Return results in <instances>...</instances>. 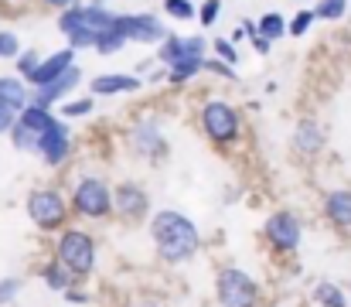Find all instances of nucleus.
<instances>
[{
  "label": "nucleus",
  "mask_w": 351,
  "mask_h": 307,
  "mask_svg": "<svg viewBox=\"0 0 351 307\" xmlns=\"http://www.w3.org/2000/svg\"><path fill=\"white\" fill-rule=\"evenodd\" d=\"M126 144H130V150L136 154V157H143V161H160V157H167V137H164V126H160V120L154 116V113H147V116H140L133 126H130V137H126Z\"/></svg>",
  "instance_id": "1a4fd4ad"
},
{
  "label": "nucleus",
  "mask_w": 351,
  "mask_h": 307,
  "mask_svg": "<svg viewBox=\"0 0 351 307\" xmlns=\"http://www.w3.org/2000/svg\"><path fill=\"white\" fill-rule=\"evenodd\" d=\"M55 260H62L79 280L93 277L96 273V263H99V246L93 239V232L86 229H62L58 239H55V249H51Z\"/></svg>",
  "instance_id": "20e7f679"
},
{
  "label": "nucleus",
  "mask_w": 351,
  "mask_h": 307,
  "mask_svg": "<svg viewBox=\"0 0 351 307\" xmlns=\"http://www.w3.org/2000/svg\"><path fill=\"white\" fill-rule=\"evenodd\" d=\"M41 62H45V58H41V55H38L34 48H31V52H24V55L17 58V76H21L24 82H31V79L38 76V69H41Z\"/></svg>",
  "instance_id": "cd10ccee"
},
{
  "label": "nucleus",
  "mask_w": 351,
  "mask_h": 307,
  "mask_svg": "<svg viewBox=\"0 0 351 307\" xmlns=\"http://www.w3.org/2000/svg\"><path fill=\"white\" fill-rule=\"evenodd\" d=\"M314 10H317V21H341L348 14V0H317Z\"/></svg>",
  "instance_id": "393cba45"
},
{
  "label": "nucleus",
  "mask_w": 351,
  "mask_h": 307,
  "mask_svg": "<svg viewBox=\"0 0 351 307\" xmlns=\"http://www.w3.org/2000/svg\"><path fill=\"white\" fill-rule=\"evenodd\" d=\"M41 3H45V7H51V10H58V14H62V10H69V7H75V3H79V0H41Z\"/></svg>",
  "instance_id": "4c0bfd02"
},
{
  "label": "nucleus",
  "mask_w": 351,
  "mask_h": 307,
  "mask_svg": "<svg viewBox=\"0 0 351 307\" xmlns=\"http://www.w3.org/2000/svg\"><path fill=\"white\" fill-rule=\"evenodd\" d=\"M259 34H263L266 41H280L283 34H290V21H287L280 10H269V14L259 17Z\"/></svg>",
  "instance_id": "5701e85b"
},
{
  "label": "nucleus",
  "mask_w": 351,
  "mask_h": 307,
  "mask_svg": "<svg viewBox=\"0 0 351 307\" xmlns=\"http://www.w3.org/2000/svg\"><path fill=\"white\" fill-rule=\"evenodd\" d=\"M215 301L219 307H259V280L242 266H222L215 273Z\"/></svg>",
  "instance_id": "0eeeda50"
},
{
  "label": "nucleus",
  "mask_w": 351,
  "mask_h": 307,
  "mask_svg": "<svg viewBox=\"0 0 351 307\" xmlns=\"http://www.w3.org/2000/svg\"><path fill=\"white\" fill-rule=\"evenodd\" d=\"M75 65V48H62V52H55V55H48L45 62H41V69H38V76L31 79V86L34 89H41V86H48V82H55V79H62L69 69Z\"/></svg>",
  "instance_id": "a211bd4d"
},
{
  "label": "nucleus",
  "mask_w": 351,
  "mask_h": 307,
  "mask_svg": "<svg viewBox=\"0 0 351 307\" xmlns=\"http://www.w3.org/2000/svg\"><path fill=\"white\" fill-rule=\"evenodd\" d=\"M147 232H150L154 253L167 266H184L202 249V229L181 208H160V212H154L150 222H147Z\"/></svg>",
  "instance_id": "f257e3e1"
},
{
  "label": "nucleus",
  "mask_w": 351,
  "mask_h": 307,
  "mask_svg": "<svg viewBox=\"0 0 351 307\" xmlns=\"http://www.w3.org/2000/svg\"><path fill=\"white\" fill-rule=\"evenodd\" d=\"M21 291H24L21 277H0V307H10L21 297Z\"/></svg>",
  "instance_id": "2f4dec72"
},
{
  "label": "nucleus",
  "mask_w": 351,
  "mask_h": 307,
  "mask_svg": "<svg viewBox=\"0 0 351 307\" xmlns=\"http://www.w3.org/2000/svg\"><path fill=\"white\" fill-rule=\"evenodd\" d=\"M202 72H208V58H184V62H178V65H171L167 69V82H188V79H195V76H202Z\"/></svg>",
  "instance_id": "4be33fe9"
},
{
  "label": "nucleus",
  "mask_w": 351,
  "mask_h": 307,
  "mask_svg": "<svg viewBox=\"0 0 351 307\" xmlns=\"http://www.w3.org/2000/svg\"><path fill=\"white\" fill-rule=\"evenodd\" d=\"M212 48H215V58H222V62H229V65H239V52H235V45L232 41H229V38H215V45H212Z\"/></svg>",
  "instance_id": "72a5a7b5"
},
{
  "label": "nucleus",
  "mask_w": 351,
  "mask_h": 307,
  "mask_svg": "<svg viewBox=\"0 0 351 307\" xmlns=\"http://www.w3.org/2000/svg\"><path fill=\"white\" fill-rule=\"evenodd\" d=\"M140 89H143V79L133 72H106L89 82L93 96H123V93H140Z\"/></svg>",
  "instance_id": "f3484780"
},
{
  "label": "nucleus",
  "mask_w": 351,
  "mask_h": 307,
  "mask_svg": "<svg viewBox=\"0 0 351 307\" xmlns=\"http://www.w3.org/2000/svg\"><path fill=\"white\" fill-rule=\"evenodd\" d=\"M164 10H167V17H174V21H195V17H198V7H195L191 0H164Z\"/></svg>",
  "instance_id": "c85d7f7f"
},
{
  "label": "nucleus",
  "mask_w": 351,
  "mask_h": 307,
  "mask_svg": "<svg viewBox=\"0 0 351 307\" xmlns=\"http://www.w3.org/2000/svg\"><path fill=\"white\" fill-rule=\"evenodd\" d=\"M24 212H27V218H31V225L38 229V232H62L65 229V222H69V215H72V202H69V195L62 192V188H31L27 192V198H24Z\"/></svg>",
  "instance_id": "7ed1b4c3"
},
{
  "label": "nucleus",
  "mask_w": 351,
  "mask_h": 307,
  "mask_svg": "<svg viewBox=\"0 0 351 307\" xmlns=\"http://www.w3.org/2000/svg\"><path fill=\"white\" fill-rule=\"evenodd\" d=\"M69 304H89V294H82V291H69V294H62Z\"/></svg>",
  "instance_id": "58836bf2"
},
{
  "label": "nucleus",
  "mask_w": 351,
  "mask_h": 307,
  "mask_svg": "<svg viewBox=\"0 0 351 307\" xmlns=\"http://www.w3.org/2000/svg\"><path fill=\"white\" fill-rule=\"evenodd\" d=\"M311 301L317 307H348L351 304V294H345L338 284L331 280H317L314 291H311Z\"/></svg>",
  "instance_id": "412c9836"
},
{
  "label": "nucleus",
  "mask_w": 351,
  "mask_h": 307,
  "mask_svg": "<svg viewBox=\"0 0 351 307\" xmlns=\"http://www.w3.org/2000/svg\"><path fill=\"white\" fill-rule=\"evenodd\" d=\"M263 239H266V246H269L273 253H280V256L297 253L300 242H304V222H300V215L290 212V208L269 212L266 222H263Z\"/></svg>",
  "instance_id": "6e6552de"
},
{
  "label": "nucleus",
  "mask_w": 351,
  "mask_h": 307,
  "mask_svg": "<svg viewBox=\"0 0 351 307\" xmlns=\"http://www.w3.org/2000/svg\"><path fill=\"white\" fill-rule=\"evenodd\" d=\"M17 116H21V113H14L10 106H3V102H0V137H3V133L10 137V130H14V123H17Z\"/></svg>",
  "instance_id": "f704fd0d"
},
{
  "label": "nucleus",
  "mask_w": 351,
  "mask_h": 307,
  "mask_svg": "<svg viewBox=\"0 0 351 307\" xmlns=\"http://www.w3.org/2000/svg\"><path fill=\"white\" fill-rule=\"evenodd\" d=\"M205 52H208V38H202V34H167L157 45V62L164 69H171L184 58H205Z\"/></svg>",
  "instance_id": "9b49d317"
},
{
  "label": "nucleus",
  "mask_w": 351,
  "mask_h": 307,
  "mask_svg": "<svg viewBox=\"0 0 351 307\" xmlns=\"http://www.w3.org/2000/svg\"><path fill=\"white\" fill-rule=\"evenodd\" d=\"M300 3H317V0H300Z\"/></svg>",
  "instance_id": "ea45409f"
},
{
  "label": "nucleus",
  "mask_w": 351,
  "mask_h": 307,
  "mask_svg": "<svg viewBox=\"0 0 351 307\" xmlns=\"http://www.w3.org/2000/svg\"><path fill=\"white\" fill-rule=\"evenodd\" d=\"M140 307H157V304H150V301H147V304H140Z\"/></svg>",
  "instance_id": "a19ab883"
},
{
  "label": "nucleus",
  "mask_w": 351,
  "mask_h": 307,
  "mask_svg": "<svg viewBox=\"0 0 351 307\" xmlns=\"http://www.w3.org/2000/svg\"><path fill=\"white\" fill-rule=\"evenodd\" d=\"M79 82H82V69H79V65H72L62 79H55V82H48V86L34 89V93H31V102H34V106H41V109H51L55 102H69V93H75V89H79Z\"/></svg>",
  "instance_id": "2eb2a0df"
},
{
  "label": "nucleus",
  "mask_w": 351,
  "mask_h": 307,
  "mask_svg": "<svg viewBox=\"0 0 351 307\" xmlns=\"http://www.w3.org/2000/svg\"><path fill=\"white\" fill-rule=\"evenodd\" d=\"M208 72H215V76H222V79H235V69L229 62H222V58H208Z\"/></svg>",
  "instance_id": "c9c22d12"
},
{
  "label": "nucleus",
  "mask_w": 351,
  "mask_h": 307,
  "mask_svg": "<svg viewBox=\"0 0 351 307\" xmlns=\"http://www.w3.org/2000/svg\"><path fill=\"white\" fill-rule=\"evenodd\" d=\"M0 102L10 106L14 113H24L31 106V93L21 76H0Z\"/></svg>",
  "instance_id": "aec40b11"
},
{
  "label": "nucleus",
  "mask_w": 351,
  "mask_h": 307,
  "mask_svg": "<svg viewBox=\"0 0 351 307\" xmlns=\"http://www.w3.org/2000/svg\"><path fill=\"white\" fill-rule=\"evenodd\" d=\"M21 55H24L21 38H17L14 31H0V58H3V62H17Z\"/></svg>",
  "instance_id": "c756f323"
},
{
  "label": "nucleus",
  "mask_w": 351,
  "mask_h": 307,
  "mask_svg": "<svg viewBox=\"0 0 351 307\" xmlns=\"http://www.w3.org/2000/svg\"><path fill=\"white\" fill-rule=\"evenodd\" d=\"M219 14H222V0H202L198 3V24L202 27H212L219 21Z\"/></svg>",
  "instance_id": "473e14b6"
},
{
  "label": "nucleus",
  "mask_w": 351,
  "mask_h": 307,
  "mask_svg": "<svg viewBox=\"0 0 351 307\" xmlns=\"http://www.w3.org/2000/svg\"><path fill=\"white\" fill-rule=\"evenodd\" d=\"M314 21H317V10H314V7L297 10V14H293V21H290V38H304V34L314 27Z\"/></svg>",
  "instance_id": "bb28decb"
},
{
  "label": "nucleus",
  "mask_w": 351,
  "mask_h": 307,
  "mask_svg": "<svg viewBox=\"0 0 351 307\" xmlns=\"http://www.w3.org/2000/svg\"><path fill=\"white\" fill-rule=\"evenodd\" d=\"M119 14H113L106 3H75L69 10L58 14V31L69 38V48H93L99 45V38H106L117 27Z\"/></svg>",
  "instance_id": "f03ea898"
},
{
  "label": "nucleus",
  "mask_w": 351,
  "mask_h": 307,
  "mask_svg": "<svg viewBox=\"0 0 351 307\" xmlns=\"http://www.w3.org/2000/svg\"><path fill=\"white\" fill-rule=\"evenodd\" d=\"M38 157L45 161V168H62V164H69V157H72V130H69V123L58 120V123L41 137Z\"/></svg>",
  "instance_id": "4468645a"
},
{
  "label": "nucleus",
  "mask_w": 351,
  "mask_h": 307,
  "mask_svg": "<svg viewBox=\"0 0 351 307\" xmlns=\"http://www.w3.org/2000/svg\"><path fill=\"white\" fill-rule=\"evenodd\" d=\"M249 45L256 48V55H269V48H273V41H266L263 34H256V38H249Z\"/></svg>",
  "instance_id": "e433bc0d"
},
{
  "label": "nucleus",
  "mask_w": 351,
  "mask_h": 307,
  "mask_svg": "<svg viewBox=\"0 0 351 307\" xmlns=\"http://www.w3.org/2000/svg\"><path fill=\"white\" fill-rule=\"evenodd\" d=\"M348 294H351V287H348Z\"/></svg>",
  "instance_id": "79ce46f5"
},
{
  "label": "nucleus",
  "mask_w": 351,
  "mask_h": 307,
  "mask_svg": "<svg viewBox=\"0 0 351 307\" xmlns=\"http://www.w3.org/2000/svg\"><path fill=\"white\" fill-rule=\"evenodd\" d=\"M72 212L86 222H103L113 215V185L99 174H82L69 192Z\"/></svg>",
  "instance_id": "39448f33"
},
{
  "label": "nucleus",
  "mask_w": 351,
  "mask_h": 307,
  "mask_svg": "<svg viewBox=\"0 0 351 307\" xmlns=\"http://www.w3.org/2000/svg\"><path fill=\"white\" fill-rule=\"evenodd\" d=\"M10 144H14V150H21V154H38V147H41L38 133H34L31 126H24L21 120H17L14 130H10Z\"/></svg>",
  "instance_id": "b1692460"
},
{
  "label": "nucleus",
  "mask_w": 351,
  "mask_h": 307,
  "mask_svg": "<svg viewBox=\"0 0 351 307\" xmlns=\"http://www.w3.org/2000/svg\"><path fill=\"white\" fill-rule=\"evenodd\" d=\"M290 147H293L297 157L314 161L317 154H324L328 133H324V126H321L314 116H304V120H297V126H293V133H290Z\"/></svg>",
  "instance_id": "ddd939ff"
},
{
  "label": "nucleus",
  "mask_w": 351,
  "mask_h": 307,
  "mask_svg": "<svg viewBox=\"0 0 351 307\" xmlns=\"http://www.w3.org/2000/svg\"><path fill=\"white\" fill-rule=\"evenodd\" d=\"M324 222L338 232H351V188H331L321 202Z\"/></svg>",
  "instance_id": "dca6fc26"
},
{
  "label": "nucleus",
  "mask_w": 351,
  "mask_h": 307,
  "mask_svg": "<svg viewBox=\"0 0 351 307\" xmlns=\"http://www.w3.org/2000/svg\"><path fill=\"white\" fill-rule=\"evenodd\" d=\"M126 45H130V38H126V34H123L119 27H113V31H110L106 38H99L96 52H99V55H117V52H123Z\"/></svg>",
  "instance_id": "7c9ffc66"
},
{
  "label": "nucleus",
  "mask_w": 351,
  "mask_h": 307,
  "mask_svg": "<svg viewBox=\"0 0 351 307\" xmlns=\"http://www.w3.org/2000/svg\"><path fill=\"white\" fill-rule=\"evenodd\" d=\"M117 27L130 41H136V45H160L167 38L164 21L157 14H150V10H143V14H119Z\"/></svg>",
  "instance_id": "f8f14e48"
},
{
  "label": "nucleus",
  "mask_w": 351,
  "mask_h": 307,
  "mask_svg": "<svg viewBox=\"0 0 351 307\" xmlns=\"http://www.w3.org/2000/svg\"><path fill=\"white\" fill-rule=\"evenodd\" d=\"M198 123L202 133L215 144V147H232L242 133V113L229 100H208L198 109Z\"/></svg>",
  "instance_id": "423d86ee"
},
{
  "label": "nucleus",
  "mask_w": 351,
  "mask_h": 307,
  "mask_svg": "<svg viewBox=\"0 0 351 307\" xmlns=\"http://www.w3.org/2000/svg\"><path fill=\"white\" fill-rule=\"evenodd\" d=\"M38 273H41L45 287H48V291H55V294H69V291H72V284L79 280V277H75L62 260H55V256H51L48 263H41V270H38Z\"/></svg>",
  "instance_id": "6ab92c4d"
},
{
  "label": "nucleus",
  "mask_w": 351,
  "mask_h": 307,
  "mask_svg": "<svg viewBox=\"0 0 351 307\" xmlns=\"http://www.w3.org/2000/svg\"><path fill=\"white\" fill-rule=\"evenodd\" d=\"M93 109H96V96L69 100V102H62V120H79V116H89Z\"/></svg>",
  "instance_id": "a878e982"
},
{
  "label": "nucleus",
  "mask_w": 351,
  "mask_h": 307,
  "mask_svg": "<svg viewBox=\"0 0 351 307\" xmlns=\"http://www.w3.org/2000/svg\"><path fill=\"white\" fill-rule=\"evenodd\" d=\"M113 215L123 225H140L143 218L150 222V192L136 181H119L113 188Z\"/></svg>",
  "instance_id": "9d476101"
}]
</instances>
